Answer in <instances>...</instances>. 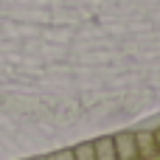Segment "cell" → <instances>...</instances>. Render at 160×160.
<instances>
[{
  "instance_id": "obj_8",
  "label": "cell",
  "mask_w": 160,
  "mask_h": 160,
  "mask_svg": "<svg viewBox=\"0 0 160 160\" xmlns=\"http://www.w3.org/2000/svg\"><path fill=\"white\" fill-rule=\"evenodd\" d=\"M37 160H45V158H37Z\"/></svg>"
},
{
  "instance_id": "obj_2",
  "label": "cell",
  "mask_w": 160,
  "mask_h": 160,
  "mask_svg": "<svg viewBox=\"0 0 160 160\" xmlns=\"http://www.w3.org/2000/svg\"><path fill=\"white\" fill-rule=\"evenodd\" d=\"M135 146H138V158H143V160H152L155 155H160L158 143H155V132H138Z\"/></svg>"
},
{
  "instance_id": "obj_4",
  "label": "cell",
  "mask_w": 160,
  "mask_h": 160,
  "mask_svg": "<svg viewBox=\"0 0 160 160\" xmlns=\"http://www.w3.org/2000/svg\"><path fill=\"white\" fill-rule=\"evenodd\" d=\"M73 158H76V160H96V149H93V143H79V146L73 149Z\"/></svg>"
},
{
  "instance_id": "obj_1",
  "label": "cell",
  "mask_w": 160,
  "mask_h": 160,
  "mask_svg": "<svg viewBox=\"0 0 160 160\" xmlns=\"http://www.w3.org/2000/svg\"><path fill=\"white\" fill-rule=\"evenodd\" d=\"M115 146V158L118 160H138V146H135V135L132 132H121L112 138Z\"/></svg>"
},
{
  "instance_id": "obj_6",
  "label": "cell",
  "mask_w": 160,
  "mask_h": 160,
  "mask_svg": "<svg viewBox=\"0 0 160 160\" xmlns=\"http://www.w3.org/2000/svg\"><path fill=\"white\" fill-rule=\"evenodd\" d=\"M155 143H158V152H160V129L155 132Z\"/></svg>"
},
{
  "instance_id": "obj_3",
  "label": "cell",
  "mask_w": 160,
  "mask_h": 160,
  "mask_svg": "<svg viewBox=\"0 0 160 160\" xmlns=\"http://www.w3.org/2000/svg\"><path fill=\"white\" fill-rule=\"evenodd\" d=\"M93 149H96V160H118V158H115L112 138H101V141H96Z\"/></svg>"
},
{
  "instance_id": "obj_7",
  "label": "cell",
  "mask_w": 160,
  "mask_h": 160,
  "mask_svg": "<svg viewBox=\"0 0 160 160\" xmlns=\"http://www.w3.org/2000/svg\"><path fill=\"white\" fill-rule=\"evenodd\" d=\"M152 160H160V155H155V158H152Z\"/></svg>"
},
{
  "instance_id": "obj_5",
  "label": "cell",
  "mask_w": 160,
  "mask_h": 160,
  "mask_svg": "<svg viewBox=\"0 0 160 160\" xmlns=\"http://www.w3.org/2000/svg\"><path fill=\"white\" fill-rule=\"evenodd\" d=\"M45 160H76V158H73V149H62V152H56V155H51Z\"/></svg>"
}]
</instances>
